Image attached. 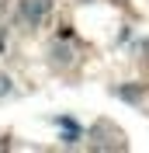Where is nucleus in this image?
<instances>
[{"mask_svg":"<svg viewBox=\"0 0 149 153\" xmlns=\"http://www.w3.org/2000/svg\"><path fill=\"white\" fill-rule=\"evenodd\" d=\"M7 91H10V80H7V76H0V94H7Z\"/></svg>","mask_w":149,"mask_h":153,"instance_id":"1","label":"nucleus"}]
</instances>
